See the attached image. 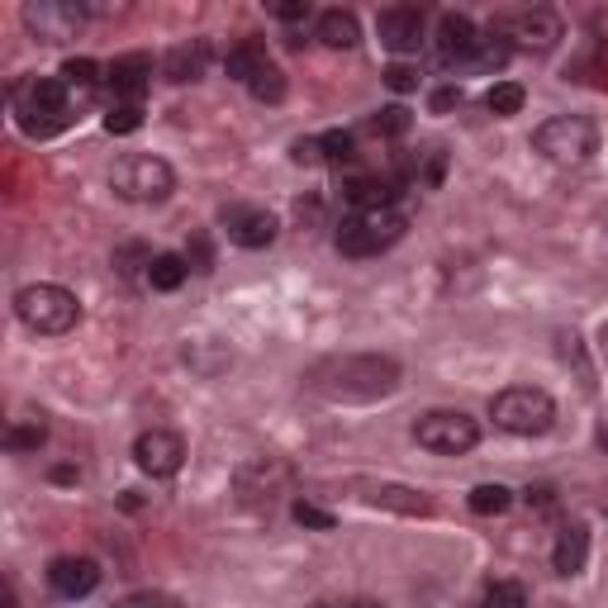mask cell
Wrapping results in <instances>:
<instances>
[{"instance_id": "b9f144b4", "label": "cell", "mask_w": 608, "mask_h": 608, "mask_svg": "<svg viewBox=\"0 0 608 608\" xmlns=\"http://www.w3.org/2000/svg\"><path fill=\"white\" fill-rule=\"evenodd\" d=\"M314 608H328V604H314Z\"/></svg>"}, {"instance_id": "e575fe53", "label": "cell", "mask_w": 608, "mask_h": 608, "mask_svg": "<svg viewBox=\"0 0 608 608\" xmlns=\"http://www.w3.org/2000/svg\"><path fill=\"white\" fill-rule=\"evenodd\" d=\"M385 86H390L395 96H409V90H419V67H409V62H395V67L385 72Z\"/></svg>"}, {"instance_id": "30bf717a", "label": "cell", "mask_w": 608, "mask_h": 608, "mask_svg": "<svg viewBox=\"0 0 608 608\" xmlns=\"http://www.w3.org/2000/svg\"><path fill=\"white\" fill-rule=\"evenodd\" d=\"M82 20H86V10L72 5V0H29V5H24V24H29V34L38 38V44L76 38Z\"/></svg>"}, {"instance_id": "d6a6232c", "label": "cell", "mask_w": 608, "mask_h": 608, "mask_svg": "<svg viewBox=\"0 0 608 608\" xmlns=\"http://www.w3.org/2000/svg\"><path fill=\"white\" fill-rule=\"evenodd\" d=\"M409 110L405 106H385L381 114H376V120H371V128H376V134H385V138H405L409 134Z\"/></svg>"}, {"instance_id": "7a4b0ae2", "label": "cell", "mask_w": 608, "mask_h": 608, "mask_svg": "<svg viewBox=\"0 0 608 608\" xmlns=\"http://www.w3.org/2000/svg\"><path fill=\"white\" fill-rule=\"evenodd\" d=\"M15 314L29 333H44V338H62L82 323V300L67 286H53V281H38V286H24L15 295Z\"/></svg>"}, {"instance_id": "8992f818", "label": "cell", "mask_w": 608, "mask_h": 608, "mask_svg": "<svg viewBox=\"0 0 608 608\" xmlns=\"http://www.w3.org/2000/svg\"><path fill=\"white\" fill-rule=\"evenodd\" d=\"M110 186H114V196H124L134 204H158L176 190V172L162 158H152V152H128V158L114 162Z\"/></svg>"}, {"instance_id": "484cf974", "label": "cell", "mask_w": 608, "mask_h": 608, "mask_svg": "<svg viewBox=\"0 0 608 608\" xmlns=\"http://www.w3.org/2000/svg\"><path fill=\"white\" fill-rule=\"evenodd\" d=\"M523 86L519 82H495L489 86V96H485V106H489V114H499V120H509V114H519L523 110Z\"/></svg>"}, {"instance_id": "f35d334b", "label": "cell", "mask_w": 608, "mask_h": 608, "mask_svg": "<svg viewBox=\"0 0 608 608\" xmlns=\"http://www.w3.org/2000/svg\"><path fill=\"white\" fill-rule=\"evenodd\" d=\"M457 106H461V86L433 90V114H447V110H457Z\"/></svg>"}, {"instance_id": "ba28073f", "label": "cell", "mask_w": 608, "mask_h": 608, "mask_svg": "<svg viewBox=\"0 0 608 608\" xmlns=\"http://www.w3.org/2000/svg\"><path fill=\"white\" fill-rule=\"evenodd\" d=\"M338 385H328L323 395L333 399H376V395H390L399 385V367L385 357H347L343 367H333Z\"/></svg>"}, {"instance_id": "e0dca14e", "label": "cell", "mask_w": 608, "mask_h": 608, "mask_svg": "<svg viewBox=\"0 0 608 608\" xmlns=\"http://www.w3.org/2000/svg\"><path fill=\"white\" fill-rule=\"evenodd\" d=\"M343 196L352 200V210H385L395 204V176H381V172H361V176H347Z\"/></svg>"}, {"instance_id": "d6986e66", "label": "cell", "mask_w": 608, "mask_h": 608, "mask_svg": "<svg viewBox=\"0 0 608 608\" xmlns=\"http://www.w3.org/2000/svg\"><path fill=\"white\" fill-rule=\"evenodd\" d=\"M204 67H210V44H204V38H190V44L172 48V53H166V62H162L166 82H176V86L181 82H200Z\"/></svg>"}, {"instance_id": "9a60e30c", "label": "cell", "mask_w": 608, "mask_h": 608, "mask_svg": "<svg viewBox=\"0 0 608 608\" xmlns=\"http://www.w3.org/2000/svg\"><path fill=\"white\" fill-rule=\"evenodd\" d=\"M48 585H53L62 599H86L90 590L100 585V566L90 556H58L48 566Z\"/></svg>"}, {"instance_id": "5b68a950", "label": "cell", "mask_w": 608, "mask_h": 608, "mask_svg": "<svg viewBox=\"0 0 608 608\" xmlns=\"http://www.w3.org/2000/svg\"><path fill=\"white\" fill-rule=\"evenodd\" d=\"M533 148L556 166H580L599 152V124L585 114H556V120L537 124Z\"/></svg>"}, {"instance_id": "4dcf8cb0", "label": "cell", "mask_w": 608, "mask_h": 608, "mask_svg": "<svg viewBox=\"0 0 608 608\" xmlns=\"http://www.w3.org/2000/svg\"><path fill=\"white\" fill-rule=\"evenodd\" d=\"M138 124H144V106H120V100H110V110H106V134H134Z\"/></svg>"}, {"instance_id": "44dd1931", "label": "cell", "mask_w": 608, "mask_h": 608, "mask_svg": "<svg viewBox=\"0 0 608 608\" xmlns=\"http://www.w3.org/2000/svg\"><path fill=\"white\" fill-rule=\"evenodd\" d=\"M262 67H271V58H266V44H262V38H238V44L228 48V58H224V72L233 76V82H243V86H248Z\"/></svg>"}, {"instance_id": "f546056e", "label": "cell", "mask_w": 608, "mask_h": 608, "mask_svg": "<svg viewBox=\"0 0 608 608\" xmlns=\"http://www.w3.org/2000/svg\"><path fill=\"white\" fill-rule=\"evenodd\" d=\"M513 504V489L509 485H475L471 489V509L475 513H504Z\"/></svg>"}, {"instance_id": "8fae6325", "label": "cell", "mask_w": 608, "mask_h": 608, "mask_svg": "<svg viewBox=\"0 0 608 608\" xmlns=\"http://www.w3.org/2000/svg\"><path fill=\"white\" fill-rule=\"evenodd\" d=\"M106 86L120 106H144L148 86H152V58L148 53H124L106 67Z\"/></svg>"}, {"instance_id": "603a6c76", "label": "cell", "mask_w": 608, "mask_h": 608, "mask_svg": "<svg viewBox=\"0 0 608 608\" xmlns=\"http://www.w3.org/2000/svg\"><path fill=\"white\" fill-rule=\"evenodd\" d=\"M186 276H190V262H186V257H176V252H158V257H148L144 281H148L152 290L172 295V290L186 286Z\"/></svg>"}, {"instance_id": "d4e9b609", "label": "cell", "mask_w": 608, "mask_h": 608, "mask_svg": "<svg viewBox=\"0 0 608 608\" xmlns=\"http://www.w3.org/2000/svg\"><path fill=\"white\" fill-rule=\"evenodd\" d=\"M367 504H385L399 513H433V504L423 499V489H405V485H367Z\"/></svg>"}, {"instance_id": "1f68e13d", "label": "cell", "mask_w": 608, "mask_h": 608, "mask_svg": "<svg viewBox=\"0 0 608 608\" xmlns=\"http://www.w3.org/2000/svg\"><path fill=\"white\" fill-rule=\"evenodd\" d=\"M319 144H323V162H352L357 158V138L352 134H343V128H333V134H323L319 138Z\"/></svg>"}, {"instance_id": "ffe728a7", "label": "cell", "mask_w": 608, "mask_h": 608, "mask_svg": "<svg viewBox=\"0 0 608 608\" xmlns=\"http://www.w3.org/2000/svg\"><path fill=\"white\" fill-rule=\"evenodd\" d=\"M314 38H319L323 48H338V53H343V48H357L361 44V24H357L352 10H323Z\"/></svg>"}, {"instance_id": "7402d4cb", "label": "cell", "mask_w": 608, "mask_h": 608, "mask_svg": "<svg viewBox=\"0 0 608 608\" xmlns=\"http://www.w3.org/2000/svg\"><path fill=\"white\" fill-rule=\"evenodd\" d=\"M58 76H62V86L72 90L76 110H82L86 100L100 90V82H106V72H100V62H90V58H67V62H62V72H58Z\"/></svg>"}, {"instance_id": "d590c367", "label": "cell", "mask_w": 608, "mask_h": 608, "mask_svg": "<svg viewBox=\"0 0 608 608\" xmlns=\"http://www.w3.org/2000/svg\"><path fill=\"white\" fill-rule=\"evenodd\" d=\"M114 608H181L172 594H158V590H144V594H124Z\"/></svg>"}, {"instance_id": "ab89813d", "label": "cell", "mask_w": 608, "mask_h": 608, "mask_svg": "<svg viewBox=\"0 0 608 608\" xmlns=\"http://www.w3.org/2000/svg\"><path fill=\"white\" fill-rule=\"evenodd\" d=\"M276 15L286 24H295V20H309V5H276Z\"/></svg>"}, {"instance_id": "4fadbf2b", "label": "cell", "mask_w": 608, "mask_h": 608, "mask_svg": "<svg viewBox=\"0 0 608 608\" xmlns=\"http://www.w3.org/2000/svg\"><path fill=\"white\" fill-rule=\"evenodd\" d=\"M224 228H228V238L238 243V248H271L276 243V214L271 210H248V204H233V210H224Z\"/></svg>"}, {"instance_id": "cb8c5ba5", "label": "cell", "mask_w": 608, "mask_h": 608, "mask_svg": "<svg viewBox=\"0 0 608 608\" xmlns=\"http://www.w3.org/2000/svg\"><path fill=\"white\" fill-rule=\"evenodd\" d=\"M509 58H513V44H509V34H504V24H495L489 34H481V44H475V53L466 58V67H475V72H499Z\"/></svg>"}, {"instance_id": "74e56055", "label": "cell", "mask_w": 608, "mask_h": 608, "mask_svg": "<svg viewBox=\"0 0 608 608\" xmlns=\"http://www.w3.org/2000/svg\"><path fill=\"white\" fill-rule=\"evenodd\" d=\"M186 262H190V266H196V271H210V266H214V252H210V238H196V243H190V248H186Z\"/></svg>"}, {"instance_id": "8d00e7d4", "label": "cell", "mask_w": 608, "mask_h": 608, "mask_svg": "<svg viewBox=\"0 0 608 608\" xmlns=\"http://www.w3.org/2000/svg\"><path fill=\"white\" fill-rule=\"evenodd\" d=\"M290 158L300 166H319L323 162V144H319V138H300V144L290 148Z\"/></svg>"}, {"instance_id": "7c38bea8", "label": "cell", "mask_w": 608, "mask_h": 608, "mask_svg": "<svg viewBox=\"0 0 608 608\" xmlns=\"http://www.w3.org/2000/svg\"><path fill=\"white\" fill-rule=\"evenodd\" d=\"M504 34H509L513 53H547V48H556V38H561V20L551 15V10H523V15H513L509 24H504Z\"/></svg>"}, {"instance_id": "5bb4252c", "label": "cell", "mask_w": 608, "mask_h": 608, "mask_svg": "<svg viewBox=\"0 0 608 608\" xmlns=\"http://www.w3.org/2000/svg\"><path fill=\"white\" fill-rule=\"evenodd\" d=\"M376 29H381V44L390 48V53H419V44H423V10L419 5H390V10H381Z\"/></svg>"}, {"instance_id": "277c9868", "label": "cell", "mask_w": 608, "mask_h": 608, "mask_svg": "<svg viewBox=\"0 0 608 608\" xmlns=\"http://www.w3.org/2000/svg\"><path fill=\"white\" fill-rule=\"evenodd\" d=\"M405 228L409 224L395 204H385V210H352L338 224V252L343 257H381L405 238Z\"/></svg>"}, {"instance_id": "3957f363", "label": "cell", "mask_w": 608, "mask_h": 608, "mask_svg": "<svg viewBox=\"0 0 608 608\" xmlns=\"http://www.w3.org/2000/svg\"><path fill=\"white\" fill-rule=\"evenodd\" d=\"M489 419L513 437H542L556 423V399L537 385H509L489 399Z\"/></svg>"}, {"instance_id": "60d3db41", "label": "cell", "mask_w": 608, "mask_h": 608, "mask_svg": "<svg viewBox=\"0 0 608 608\" xmlns=\"http://www.w3.org/2000/svg\"><path fill=\"white\" fill-rule=\"evenodd\" d=\"M347 608H385V604H376V599H357V604H347Z\"/></svg>"}, {"instance_id": "2e32d148", "label": "cell", "mask_w": 608, "mask_h": 608, "mask_svg": "<svg viewBox=\"0 0 608 608\" xmlns=\"http://www.w3.org/2000/svg\"><path fill=\"white\" fill-rule=\"evenodd\" d=\"M475 44H481V29H475L466 15H443V24H437V53H443V62H461L475 53Z\"/></svg>"}, {"instance_id": "6da1fadb", "label": "cell", "mask_w": 608, "mask_h": 608, "mask_svg": "<svg viewBox=\"0 0 608 608\" xmlns=\"http://www.w3.org/2000/svg\"><path fill=\"white\" fill-rule=\"evenodd\" d=\"M10 106L29 138H53L76 120V100L62 86V76H24L10 86Z\"/></svg>"}, {"instance_id": "83f0119b", "label": "cell", "mask_w": 608, "mask_h": 608, "mask_svg": "<svg viewBox=\"0 0 608 608\" xmlns=\"http://www.w3.org/2000/svg\"><path fill=\"white\" fill-rule=\"evenodd\" d=\"M248 90L262 100V106H276V100H286V76H281V67H262L248 82Z\"/></svg>"}, {"instance_id": "9c48e42d", "label": "cell", "mask_w": 608, "mask_h": 608, "mask_svg": "<svg viewBox=\"0 0 608 608\" xmlns=\"http://www.w3.org/2000/svg\"><path fill=\"white\" fill-rule=\"evenodd\" d=\"M134 461L144 475H152V481H172L181 466H186V443H181V433H172V429H148V433H138V443H134Z\"/></svg>"}, {"instance_id": "ac0fdd59", "label": "cell", "mask_w": 608, "mask_h": 608, "mask_svg": "<svg viewBox=\"0 0 608 608\" xmlns=\"http://www.w3.org/2000/svg\"><path fill=\"white\" fill-rule=\"evenodd\" d=\"M590 561V528L585 523H566L561 537H556V551H551V566L556 575H580Z\"/></svg>"}, {"instance_id": "4316f807", "label": "cell", "mask_w": 608, "mask_h": 608, "mask_svg": "<svg viewBox=\"0 0 608 608\" xmlns=\"http://www.w3.org/2000/svg\"><path fill=\"white\" fill-rule=\"evenodd\" d=\"M481 608H528V590L519 580H495V585H485Z\"/></svg>"}, {"instance_id": "52a82bcc", "label": "cell", "mask_w": 608, "mask_h": 608, "mask_svg": "<svg viewBox=\"0 0 608 608\" xmlns=\"http://www.w3.org/2000/svg\"><path fill=\"white\" fill-rule=\"evenodd\" d=\"M413 437H419V447L437 451V457H466L481 443V423L461 409H433L413 423Z\"/></svg>"}, {"instance_id": "f1b7e54d", "label": "cell", "mask_w": 608, "mask_h": 608, "mask_svg": "<svg viewBox=\"0 0 608 608\" xmlns=\"http://www.w3.org/2000/svg\"><path fill=\"white\" fill-rule=\"evenodd\" d=\"M48 437V423L44 419H29V423H15V429L5 433V447L10 451H38Z\"/></svg>"}, {"instance_id": "836d02e7", "label": "cell", "mask_w": 608, "mask_h": 608, "mask_svg": "<svg viewBox=\"0 0 608 608\" xmlns=\"http://www.w3.org/2000/svg\"><path fill=\"white\" fill-rule=\"evenodd\" d=\"M290 513H295V523H300V528H314V533H333V523H338L328 509H319V504H309V499H300Z\"/></svg>"}]
</instances>
